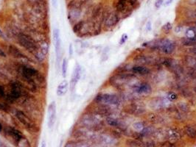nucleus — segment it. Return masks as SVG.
<instances>
[{
  "label": "nucleus",
  "instance_id": "f257e3e1",
  "mask_svg": "<svg viewBox=\"0 0 196 147\" xmlns=\"http://www.w3.org/2000/svg\"><path fill=\"white\" fill-rule=\"evenodd\" d=\"M20 74L33 86H35L34 85V84H35L34 79H38L40 77V74L38 73V71L35 70L33 68L28 67V66H21Z\"/></svg>",
  "mask_w": 196,
  "mask_h": 147
},
{
  "label": "nucleus",
  "instance_id": "f03ea898",
  "mask_svg": "<svg viewBox=\"0 0 196 147\" xmlns=\"http://www.w3.org/2000/svg\"><path fill=\"white\" fill-rule=\"evenodd\" d=\"M19 43L21 44V45L23 46L25 49H27V50L30 51L32 53L35 54V56L38 58L41 52H38V49H37V47L35 46V42L33 41V40L30 37H29L28 35H26L24 34H21L19 36Z\"/></svg>",
  "mask_w": 196,
  "mask_h": 147
},
{
  "label": "nucleus",
  "instance_id": "7ed1b4c3",
  "mask_svg": "<svg viewBox=\"0 0 196 147\" xmlns=\"http://www.w3.org/2000/svg\"><path fill=\"white\" fill-rule=\"evenodd\" d=\"M53 41L55 44V49H56V62L57 64H60V55H61V41H60V30L56 28L53 30Z\"/></svg>",
  "mask_w": 196,
  "mask_h": 147
},
{
  "label": "nucleus",
  "instance_id": "20e7f679",
  "mask_svg": "<svg viewBox=\"0 0 196 147\" xmlns=\"http://www.w3.org/2000/svg\"><path fill=\"white\" fill-rule=\"evenodd\" d=\"M47 114V125L51 129L53 127L56 119V104L55 102H52L48 106Z\"/></svg>",
  "mask_w": 196,
  "mask_h": 147
},
{
  "label": "nucleus",
  "instance_id": "39448f33",
  "mask_svg": "<svg viewBox=\"0 0 196 147\" xmlns=\"http://www.w3.org/2000/svg\"><path fill=\"white\" fill-rule=\"evenodd\" d=\"M97 101L108 105H117L119 104V99L116 96L111 94H100L97 97Z\"/></svg>",
  "mask_w": 196,
  "mask_h": 147
},
{
  "label": "nucleus",
  "instance_id": "423d86ee",
  "mask_svg": "<svg viewBox=\"0 0 196 147\" xmlns=\"http://www.w3.org/2000/svg\"><path fill=\"white\" fill-rule=\"evenodd\" d=\"M21 95H22V91L19 85L17 83H13L10 85V91L8 95V99L10 101L15 100L19 98Z\"/></svg>",
  "mask_w": 196,
  "mask_h": 147
},
{
  "label": "nucleus",
  "instance_id": "0eeeda50",
  "mask_svg": "<svg viewBox=\"0 0 196 147\" xmlns=\"http://www.w3.org/2000/svg\"><path fill=\"white\" fill-rule=\"evenodd\" d=\"M81 66L79 65H77L75 66L74 69V71H73L72 76V80L71 83H70V87H71V90L73 91L75 87L76 84L78 82V80H80V77H81Z\"/></svg>",
  "mask_w": 196,
  "mask_h": 147
},
{
  "label": "nucleus",
  "instance_id": "6e6552de",
  "mask_svg": "<svg viewBox=\"0 0 196 147\" xmlns=\"http://www.w3.org/2000/svg\"><path fill=\"white\" fill-rule=\"evenodd\" d=\"M69 83L66 80H63L60 84L58 85V86L57 88V91H56V94L58 96H63V95L67 94V91H68Z\"/></svg>",
  "mask_w": 196,
  "mask_h": 147
},
{
  "label": "nucleus",
  "instance_id": "1a4fd4ad",
  "mask_svg": "<svg viewBox=\"0 0 196 147\" xmlns=\"http://www.w3.org/2000/svg\"><path fill=\"white\" fill-rule=\"evenodd\" d=\"M16 117L19 119V120L20 121L21 123H22L25 127H28V128L32 127V123L30 121V119H29L28 118L25 116V114L23 113L21 111L16 112Z\"/></svg>",
  "mask_w": 196,
  "mask_h": 147
},
{
  "label": "nucleus",
  "instance_id": "9d476101",
  "mask_svg": "<svg viewBox=\"0 0 196 147\" xmlns=\"http://www.w3.org/2000/svg\"><path fill=\"white\" fill-rule=\"evenodd\" d=\"M8 132L10 135H11L12 138H13L15 141H18V142L20 141L21 140H22L23 138H24L23 135L22 134V132H21L20 131H19V130H16V129L14 128H12V127H9V128H8Z\"/></svg>",
  "mask_w": 196,
  "mask_h": 147
},
{
  "label": "nucleus",
  "instance_id": "9b49d317",
  "mask_svg": "<svg viewBox=\"0 0 196 147\" xmlns=\"http://www.w3.org/2000/svg\"><path fill=\"white\" fill-rule=\"evenodd\" d=\"M161 46L162 50L165 53H171L174 50V44L170 41H164L161 42V44L160 45Z\"/></svg>",
  "mask_w": 196,
  "mask_h": 147
},
{
  "label": "nucleus",
  "instance_id": "f8f14e48",
  "mask_svg": "<svg viewBox=\"0 0 196 147\" xmlns=\"http://www.w3.org/2000/svg\"><path fill=\"white\" fill-rule=\"evenodd\" d=\"M119 17L115 13H112L107 18L106 21V25L108 27H113L118 22Z\"/></svg>",
  "mask_w": 196,
  "mask_h": 147
},
{
  "label": "nucleus",
  "instance_id": "ddd939ff",
  "mask_svg": "<svg viewBox=\"0 0 196 147\" xmlns=\"http://www.w3.org/2000/svg\"><path fill=\"white\" fill-rule=\"evenodd\" d=\"M151 87L149 84L147 83H142V84L138 87V88L136 89V91L139 93H142V94H149V93L151 92Z\"/></svg>",
  "mask_w": 196,
  "mask_h": 147
},
{
  "label": "nucleus",
  "instance_id": "4468645a",
  "mask_svg": "<svg viewBox=\"0 0 196 147\" xmlns=\"http://www.w3.org/2000/svg\"><path fill=\"white\" fill-rule=\"evenodd\" d=\"M128 2L127 0H120L117 5V9L120 12H125L128 9Z\"/></svg>",
  "mask_w": 196,
  "mask_h": 147
},
{
  "label": "nucleus",
  "instance_id": "2eb2a0df",
  "mask_svg": "<svg viewBox=\"0 0 196 147\" xmlns=\"http://www.w3.org/2000/svg\"><path fill=\"white\" fill-rule=\"evenodd\" d=\"M133 71L136 74H139L141 75H145L148 74L149 70L145 67L143 66H134L133 68Z\"/></svg>",
  "mask_w": 196,
  "mask_h": 147
},
{
  "label": "nucleus",
  "instance_id": "dca6fc26",
  "mask_svg": "<svg viewBox=\"0 0 196 147\" xmlns=\"http://www.w3.org/2000/svg\"><path fill=\"white\" fill-rule=\"evenodd\" d=\"M67 70H68V60H67L66 58H64L61 64L62 76H63V77H64V78H66V77H67Z\"/></svg>",
  "mask_w": 196,
  "mask_h": 147
},
{
  "label": "nucleus",
  "instance_id": "f3484780",
  "mask_svg": "<svg viewBox=\"0 0 196 147\" xmlns=\"http://www.w3.org/2000/svg\"><path fill=\"white\" fill-rule=\"evenodd\" d=\"M10 54H11L14 58H19L24 57V55H22V53L19 52V49H16L15 46H10Z\"/></svg>",
  "mask_w": 196,
  "mask_h": 147
},
{
  "label": "nucleus",
  "instance_id": "a211bd4d",
  "mask_svg": "<svg viewBox=\"0 0 196 147\" xmlns=\"http://www.w3.org/2000/svg\"><path fill=\"white\" fill-rule=\"evenodd\" d=\"M186 36L188 39H194L195 38L196 36V31L193 28H190L186 32Z\"/></svg>",
  "mask_w": 196,
  "mask_h": 147
},
{
  "label": "nucleus",
  "instance_id": "6ab92c4d",
  "mask_svg": "<svg viewBox=\"0 0 196 147\" xmlns=\"http://www.w3.org/2000/svg\"><path fill=\"white\" fill-rule=\"evenodd\" d=\"M83 24H84V21L78 22V23L75 26H74V28H73V31H74L75 33H78L79 32H81V30H82L83 27Z\"/></svg>",
  "mask_w": 196,
  "mask_h": 147
},
{
  "label": "nucleus",
  "instance_id": "aec40b11",
  "mask_svg": "<svg viewBox=\"0 0 196 147\" xmlns=\"http://www.w3.org/2000/svg\"><path fill=\"white\" fill-rule=\"evenodd\" d=\"M127 1H128V4H129V5L131 6V8H133V9H136V8H139V3L138 0H127Z\"/></svg>",
  "mask_w": 196,
  "mask_h": 147
},
{
  "label": "nucleus",
  "instance_id": "412c9836",
  "mask_svg": "<svg viewBox=\"0 0 196 147\" xmlns=\"http://www.w3.org/2000/svg\"><path fill=\"white\" fill-rule=\"evenodd\" d=\"M107 123L109 124V125L113 126V127H117V126L119 124V122L117 121L116 119H112V118H108Z\"/></svg>",
  "mask_w": 196,
  "mask_h": 147
},
{
  "label": "nucleus",
  "instance_id": "4be33fe9",
  "mask_svg": "<svg viewBox=\"0 0 196 147\" xmlns=\"http://www.w3.org/2000/svg\"><path fill=\"white\" fill-rule=\"evenodd\" d=\"M187 133L188 134L189 136L192 137V138H194L196 135V131L194 129L191 128V127H188L187 129Z\"/></svg>",
  "mask_w": 196,
  "mask_h": 147
},
{
  "label": "nucleus",
  "instance_id": "5701e85b",
  "mask_svg": "<svg viewBox=\"0 0 196 147\" xmlns=\"http://www.w3.org/2000/svg\"><path fill=\"white\" fill-rule=\"evenodd\" d=\"M172 29V24L170 23H167L166 24L163 26V30H165V32H168Z\"/></svg>",
  "mask_w": 196,
  "mask_h": 147
},
{
  "label": "nucleus",
  "instance_id": "b1692460",
  "mask_svg": "<svg viewBox=\"0 0 196 147\" xmlns=\"http://www.w3.org/2000/svg\"><path fill=\"white\" fill-rule=\"evenodd\" d=\"M163 2H164V1L163 0H156L155 2V4H154V5H155V7L156 8H159L162 5Z\"/></svg>",
  "mask_w": 196,
  "mask_h": 147
},
{
  "label": "nucleus",
  "instance_id": "393cba45",
  "mask_svg": "<svg viewBox=\"0 0 196 147\" xmlns=\"http://www.w3.org/2000/svg\"><path fill=\"white\" fill-rule=\"evenodd\" d=\"M127 39H128V35L125 34L122 35V38H121V40H120V44H123L125 42V41H127Z\"/></svg>",
  "mask_w": 196,
  "mask_h": 147
},
{
  "label": "nucleus",
  "instance_id": "a878e982",
  "mask_svg": "<svg viewBox=\"0 0 196 147\" xmlns=\"http://www.w3.org/2000/svg\"><path fill=\"white\" fill-rule=\"evenodd\" d=\"M146 30H147V31L151 30V22L150 21H147V24H146Z\"/></svg>",
  "mask_w": 196,
  "mask_h": 147
},
{
  "label": "nucleus",
  "instance_id": "bb28decb",
  "mask_svg": "<svg viewBox=\"0 0 196 147\" xmlns=\"http://www.w3.org/2000/svg\"><path fill=\"white\" fill-rule=\"evenodd\" d=\"M69 49H70V51H69V52H70V56H72V55H73V46H72V44H70Z\"/></svg>",
  "mask_w": 196,
  "mask_h": 147
},
{
  "label": "nucleus",
  "instance_id": "cd10ccee",
  "mask_svg": "<svg viewBox=\"0 0 196 147\" xmlns=\"http://www.w3.org/2000/svg\"><path fill=\"white\" fill-rule=\"evenodd\" d=\"M5 96V90L2 86H0V97H3Z\"/></svg>",
  "mask_w": 196,
  "mask_h": 147
},
{
  "label": "nucleus",
  "instance_id": "c85d7f7f",
  "mask_svg": "<svg viewBox=\"0 0 196 147\" xmlns=\"http://www.w3.org/2000/svg\"><path fill=\"white\" fill-rule=\"evenodd\" d=\"M52 6L55 8H56L58 6V0H52Z\"/></svg>",
  "mask_w": 196,
  "mask_h": 147
},
{
  "label": "nucleus",
  "instance_id": "c756f323",
  "mask_svg": "<svg viewBox=\"0 0 196 147\" xmlns=\"http://www.w3.org/2000/svg\"><path fill=\"white\" fill-rule=\"evenodd\" d=\"M0 56L3 57V58L6 57V55H5V52H3V50H2V49L1 48H0Z\"/></svg>",
  "mask_w": 196,
  "mask_h": 147
},
{
  "label": "nucleus",
  "instance_id": "7c9ffc66",
  "mask_svg": "<svg viewBox=\"0 0 196 147\" xmlns=\"http://www.w3.org/2000/svg\"><path fill=\"white\" fill-rule=\"evenodd\" d=\"M173 0H167L166 2H165V5H170L172 2Z\"/></svg>",
  "mask_w": 196,
  "mask_h": 147
},
{
  "label": "nucleus",
  "instance_id": "2f4dec72",
  "mask_svg": "<svg viewBox=\"0 0 196 147\" xmlns=\"http://www.w3.org/2000/svg\"><path fill=\"white\" fill-rule=\"evenodd\" d=\"M0 36H1V37H2V38H4V39H5V35H4V33H2V31H1V30H0Z\"/></svg>",
  "mask_w": 196,
  "mask_h": 147
},
{
  "label": "nucleus",
  "instance_id": "473e14b6",
  "mask_svg": "<svg viewBox=\"0 0 196 147\" xmlns=\"http://www.w3.org/2000/svg\"><path fill=\"white\" fill-rule=\"evenodd\" d=\"M191 50H192V52H193V53H194L195 55H196V46L194 47V48L192 49Z\"/></svg>",
  "mask_w": 196,
  "mask_h": 147
},
{
  "label": "nucleus",
  "instance_id": "72a5a7b5",
  "mask_svg": "<svg viewBox=\"0 0 196 147\" xmlns=\"http://www.w3.org/2000/svg\"><path fill=\"white\" fill-rule=\"evenodd\" d=\"M0 110H5V106L2 104H0Z\"/></svg>",
  "mask_w": 196,
  "mask_h": 147
},
{
  "label": "nucleus",
  "instance_id": "f704fd0d",
  "mask_svg": "<svg viewBox=\"0 0 196 147\" xmlns=\"http://www.w3.org/2000/svg\"><path fill=\"white\" fill-rule=\"evenodd\" d=\"M41 147H46V144H45L44 142L42 143V145H41Z\"/></svg>",
  "mask_w": 196,
  "mask_h": 147
},
{
  "label": "nucleus",
  "instance_id": "c9c22d12",
  "mask_svg": "<svg viewBox=\"0 0 196 147\" xmlns=\"http://www.w3.org/2000/svg\"><path fill=\"white\" fill-rule=\"evenodd\" d=\"M2 124H0V132L2 131Z\"/></svg>",
  "mask_w": 196,
  "mask_h": 147
}]
</instances>
